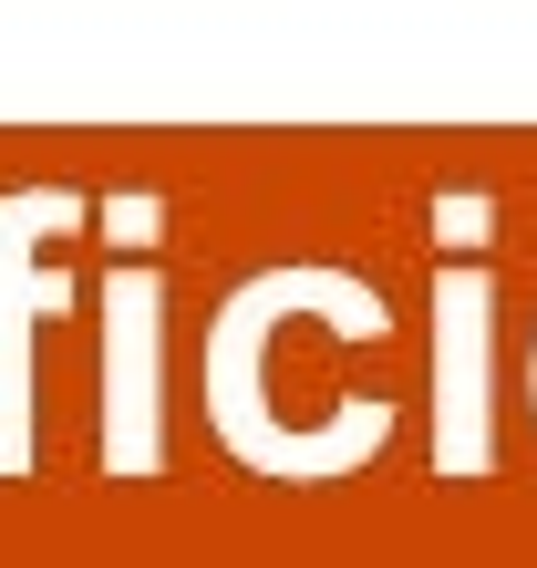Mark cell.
<instances>
[{
    "label": "cell",
    "mask_w": 537,
    "mask_h": 568,
    "mask_svg": "<svg viewBox=\"0 0 537 568\" xmlns=\"http://www.w3.org/2000/svg\"><path fill=\"white\" fill-rule=\"evenodd\" d=\"M104 414H93V455L104 476H155L165 465V270L155 258H114L104 270Z\"/></svg>",
    "instance_id": "obj_2"
},
{
    "label": "cell",
    "mask_w": 537,
    "mask_h": 568,
    "mask_svg": "<svg viewBox=\"0 0 537 568\" xmlns=\"http://www.w3.org/2000/svg\"><path fill=\"white\" fill-rule=\"evenodd\" d=\"M527 404H537V352H527Z\"/></svg>",
    "instance_id": "obj_4"
},
{
    "label": "cell",
    "mask_w": 537,
    "mask_h": 568,
    "mask_svg": "<svg viewBox=\"0 0 537 568\" xmlns=\"http://www.w3.org/2000/svg\"><path fill=\"white\" fill-rule=\"evenodd\" d=\"M434 465L445 476L486 465V270L476 258L434 280Z\"/></svg>",
    "instance_id": "obj_3"
},
{
    "label": "cell",
    "mask_w": 537,
    "mask_h": 568,
    "mask_svg": "<svg viewBox=\"0 0 537 568\" xmlns=\"http://www.w3.org/2000/svg\"><path fill=\"white\" fill-rule=\"evenodd\" d=\"M93 227L83 186H0V476H31V424H42V393H31V352H42V321H62L83 300L62 239Z\"/></svg>",
    "instance_id": "obj_1"
}]
</instances>
